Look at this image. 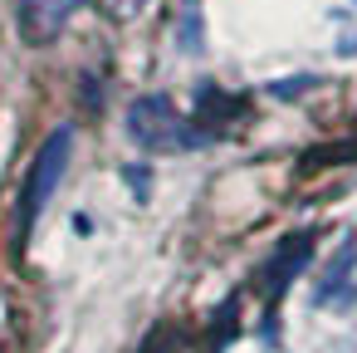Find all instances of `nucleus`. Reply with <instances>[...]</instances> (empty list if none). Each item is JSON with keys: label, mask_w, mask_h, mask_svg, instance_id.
Returning <instances> with one entry per match:
<instances>
[{"label": "nucleus", "mask_w": 357, "mask_h": 353, "mask_svg": "<svg viewBox=\"0 0 357 353\" xmlns=\"http://www.w3.org/2000/svg\"><path fill=\"white\" fill-rule=\"evenodd\" d=\"M69 157H74V128H54V133L40 143V152H35L30 172H25V187H20V245L30 240L35 221L45 216V206H50V196H54V187L64 182Z\"/></svg>", "instance_id": "1"}, {"label": "nucleus", "mask_w": 357, "mask_h": 353, "mask_svg": "<svg viewBox=\"0 0 357 353\" xmlns=\"http://www.w3.org/2000/svg\"><path fill=\"white\" fill-rule=\"evenodd\" d=\"M128 133H132L142 147H152V152H172V147H191V143H201V133L186 128V118H181L162 94H147V99L132 103V113H128Z\"/></svg>", "instance_id": "2"}, {"label": "nucleus", "mask_w": 357, "mask_h": 353, "mask_svg": "<svg viewBox=\"0 0 357 353\" xmlns=\"http://www.w3.org/2000/svg\"><path fill=\"white\" fill-rule=\"evenodd\" d=\"M84 0H20V30L30 45H50L59 40V30L74 20V10Z\"/></svg>", "instance_id": "3"}]
</instances>
